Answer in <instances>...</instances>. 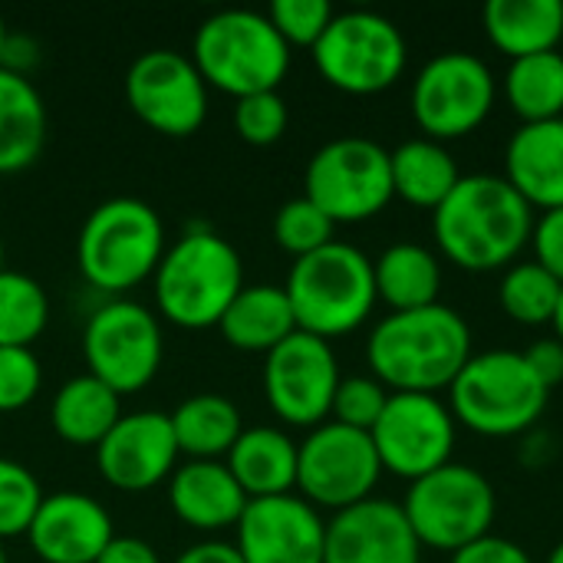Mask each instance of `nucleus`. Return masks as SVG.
<instances>
[{
    "label": "nucleus",
    "instance_id": "79ce46f5",
    "mask_svg": "<svg viewBox=\"0 0 563 563\" xmlns=\"http://www.w3.org/2000/svg\"><path fill=\"white\" fill-rule=\"evenodd\" d=\"M525 360L548 389L563 383V343L558 336H544V340L531 343V350H525Z\"/></svg>",
    "mask_w": 563,
    "mask_h": 563
},
{
    "label": "nucleus",
    "instance_id": "e433bc0d",
    "mask_svg": "<svg viewBox=\"0 0 563 563\" xmlns=\"http://www.w3.org/2000/svg\"><path fill=\"white\" fill-rule=\"evenodd\" d=\"M333 16L336 10L327 0H274L267 7V20L274 23V30L284 36L287 46L313 49Z\"/></svg>",
    "mask_w": 563,
    "mask_h": 563
},
{
    "label": "nucleus",
    "instance_id": "6e6552de",
    "mask_svg": "<svg viewBox=\"0 0 563 563\" xmlns=\"http://www.w3.org/2000/svg\"><path fill=\"white\" fill-rule=\"evenodd\" d=\"M399 505L419 544L449 554L492 534L498 515V498L488 475L459 462L409 482V492Z\"/></svg>",
    "mask_w": 563,
    "mask_h": 563
},
{
    "label": "nucleus",
    "instance_id": "20e7f679",
    "mask_svg": "<svg viewBox=\"0 0 563 563\" xmlns=\"http://www.w3.org/2000/svg\"><path fill=\"white\" fill-rule=\"evenodd\" d=\"M284 290L297 330L320 340L353 333L366 323L379 300L373 261L346 241H330L327 247L297 257Z\"/></svg>",
    "mask_w": 563,
    "mask_h": 563
},
{
    "label": "nucleus",
    "instance_id": "5701e85b",
    "mask_svg": "<svg viewBox=\"0 0 563 563\" xmlns=\"http://www.w3.org/2000/svg\"><path fill=\"white\" fill-rule=\"evenodd\" d=\"M224 465L251 501L294 495L297 488V442L274 426L244 429Z\"/></svg>",
    "mask_w": 563,
    "mask_h": 563
},
{
    "label": "nucleus",
    "instance_id": "6ab92c4d",
    "mask_svg": "<svg viewBox=\"0 0 563 563\" xmlns=\"http://www.w3.org/2000/svg\"><path fill=\"white\" fill-rule=\"evenodd\" d=\"M323 563H422V544L399 501L366 498L327 521Z\"/></svg>",
    "mask_w": 563,
    "mask_h": 563
},
{
    "label": "nucleus",
    "instance_id": "aec40b11",
    "mask_svg": "<svg viewBox=\"0 0 563 563\" xmlns=\"http://www.w3.org/2000/svg\"><path fill=\"white\" fill-rule=\"evenodd\" d=\"M26 538L43 563H96L115 531L109 511L96 498L56 492L43 495Z\"/></svg>",
    "mask_w": 563,
    "mask_h": 563
},
{
    "label": "nucleus",
    "instance_id": "a211bd4d",
    "mask_svg": "<svg viewBox=\"0 0 563 563\" xmlns=\"http://www.w3.org/2000/svg\"><path fill=\"white\" fill-rule=\"evenodd\" d=\"M178 455L172 419L152 409L122 416L96 445L99 475L119 492H148L172 478Z\"/></svg>",
    "mask_w": 563,
    "mask_h": 563
},
{
    "label": "nucleus",
    "instance_id": "4468645a",
    "mask_svg": "<svg viewBox=\"0 0 563 563\" xmlns=\"http://www.w3.org/2000/svg\"><path fill=\"white\" fill-rule=\"evenodd\" d=\"M455 432L459 422L439 396L389 393V402L369 439L376 445L383 472L416 482L452 462Z\"/></svg>",
    "mask_w": 563,
    "mask_h": 563
},
{
    "label": "nucleus",
    "instance_id": "c756f323",
    "mask_svg": "<svg viewBox=\"0 0 563 563\" xmlns=\"http://www.w3.org/2000/svg\"><path fill=\"white\" fill-rule=\"evenodd\" d=\"M389 168H393V191L416 205V208H439L452 188L459 185L462 172L455 155L435 142V139H409L389 152Z\"/></svg>",
    "mask_w": 563,
    "mask_h": 563
},
{
    "label": "nucleus",
    "instance_id": "7ed1b4c3",
    "mask_svg": "<svg viewBox=\"0 0 563 563\" xmlns=\"http://www.w3.org/2000/svg\"><path fill=\"white\" fill-rule=\"evenodd\" d=\"M244 287L241 254L211 228L185 231L155 267V300L165 320L185 330L218 327Z\"/></svg>",
    "mask_w": 563,
    "mask_h": 563
},
{
    "label": "nucleus",
    "instance_id": "393cba45",
    "mask_svg": "<svg viewBox=\"0 0 563 563\" xmlns=\"http://www.w3.org/2000/svg\"><path fill=\"white\" fill-rule=\"evenodd\" d=\"M221 336L241 353H271L290 333H297V320L284 287L274 284H251L231 300L218 323Z\"/></svg>",
    "mask_w": 563,
    "mask_h": 563
},
{
    "label": "nucleus",
    "instance_id": "4c0bfd02",
    "mask_svg": "<svg viewBox=\"0 0 563 563\" xmlns=\"http://www.w3.org/2000/svg\"><path fill=\"white\" fill-rule=\"evenodd\" d=\"M287 102L277 89L241 96L234 106V129L251 145H274L287 132Z\"/></svg>",
    "mask_w": 563,
    "mask_h": 563
},
{
    "label": "nucleus",
    "instance_id": "f257e3e1",
    "mask_svg": "<svg viewBox=\"0 0 563 563\" xmlns=\"http://www.w3.org/2000/svg\"><path fill=\"white\" fill-rule=\"evenodd\" d=\"M439 251L465 271L511 267L531 244L534 208L505 175H462L452 195L432 211Z\"/></svg>",
    "mask_w": 563,
    "mask_h": 563
},
{
    "label": "nucleus",
    "instance_id": "a19ab883",
    "mask_svg": "<svg viewBox=\"0 0 563 563\" xmlns=\"http://www.w3.org/2000/svg\"><path fill=\"white\" fill-rule=\"evenodd\" d=\"M449 563H534V558L508 538L485 534V538L472 541L468 548L455 551Z\"/></svg>",
    "mask_w": 563,
    "mask_h": 563
},
{
    "label": "nucleus",
    "instance_id": "09e8293b",
    "mask_svg": "<svg viewBox=\"0 0 563 563\" xmlns=\"http://www.w3.org/2000/svg\"><path fill=\"white\" fill-rule=\"evenodd\" d=\"M0 271H3V241H0Z\"/></svg>",
    "mask_w": 563,
    "mask_h": 563
},
{
    "label": "nucleus",
    "instance_id": "58836bf2",
    "mask_svg": "<svg viewBox=\"0 0 563 563\" xmlns=\"http://www.w3.org/2000/svg\"><path fill=\"white\" fill-rule=\"evenodd\" d=\"M43 369L30 346H0V412L30 406L40 393Z\"/></svg>",
    "mask_w": 563,
    "mask_h": 563
},
{
    "label": "nucleus",
    "instance_id": "2f4dec72",
    "mask_svg": "<svg viewBox=\"0 0 563 563\" xmlns=\"http://www.w3.org/2000/svg\"><path fill=\"white\" fill-rule=\"evenodd\" d=\"M563 284L538 261H521L511 264L501 277L498 287V300L501 310L525 323V327H541V323H554L558 303H561Z\"/></svg>",
    "mask_w": 563,
    "mask_h": 563
},
{
    "label": "nucleus",
    "instance_id": "cd10ccee",
    "mask_svg": "<svg viewBox=\"0 0 563 563\" xmlns=\"http://www.w3.org/2000/svg\"><path fill=\"white\" fill-rule=\"evenodd\" d=\"M49 419L63 442L96 449L112 432V426L122 419L119 393L109 389L92 373L73 376L56 389Z\"/></svg>",
    "mask_w": 563,
    "mask_h": 563
},
{
    "label": "nucleus",
    "instance_id": "7c9ffc66",
    "mask_svg": "<svg viewBox=\"0 0 563 563\" xmlns=\"http://www.w3.org/2000/svg\"><path fill=\"white\" fill-rule=\"evenodd\" d=\"M508 106L521 122H548L563 115V53L548 49L534 56L511 59L501 79Z\"/></svg>",
    "mask_w": 563,
    "mask_h": 563
},
{
    "label": "nucleus",
    "instance_id": "c9c22d12",
    "mask_svg": "<svg viewBox=\"0 0 563 563\" xmlns=\"http://www.w3.org/2000/svg\"><path fill=\"white\" fill-rule=\"evenodd\" d=\"M386 402H389V389L376 376H343L340 386H336L330 416L340 426L373 432V426L379 422Z\"/></svg>",
    "mask_w": 563,
    "mask_h": 563
},
{
    "label": "nucleus",
    "instance_id": "bb28decb",
    "mask_svg": "<svg viewBox=\"0 0 563 563\" xmlns=\"http://www.w3.org/2000/svg\"><path fill=\"white\" fill-rule=\"evenodd\" d=\"M373 277H376V297L399 310H419L439 303L442 290V264L435 251L416 241H399L389 244L376 261H373Z\"/></svg>",
    "mask_w": 563,
    "mask_h": 563
},
{
    "label": "nucleus",
    "instance_id": "9b49d317",
    "mask_svg": "<svg viewBox=\"0 0 563 563\" xmlns=\"http://www.w3.org/2000/svg\"><path fill=\"white\" fill-rule=\"evenodd\" d=\"M498 79L478 53H435L412 79V115L426 139L445 142L475 132L495 109Z\"/></svg>",
    "mask_w": 563,
    "mask_h": 563
},
{
    "label": "nucleus",
    "instance_id": "f03ea898",
    "mask_svg": "<svg viewBox=\"0 0 563 563\" xmlns=\"http://www.w3.org/2000/svg\"><path fill=\"white\" fill-rule=\"evenodd\" d=\"M472 360V330L449 303L383 317L366 343V363L389 393L449 389Z\"/></svg>",
    "mask_w": 563,
    "mask_h": 563
},
{
    "label": "nucleus",
    "instance_id": "f8f14e48",
    "mask_svg": "<svg viewBox=\"0 0 563 563\" xmlns=\"http://www.w3.org/2000/svg\"><path fill=\"white\" fill-rule=\"evenodd\" d=\"M379 475L383 462L369 432L333 419L310 429V435L297 445V488L317 511L330 508L336 515L373 498Z\"/></svg>",
    "mask_w": 563,
    "mask_h": 563
},
{
    "label": "nucleus",
    "instance_id": "a18cd8bd",
    "mask_svg": "<svg viewBox=\"0 0 563 563\" xmlns=\"http://www.w3.org/2000/svg\"><path fill=\"white\" fill-rule=\"evenodd\" d=\"M554 330H558V340L563 343V294H561V303H558V313H554Z\"/></svg>",
    "mask_w": 563,
    "mask_h": 563
},
{
    "label": "nucleus",
    "instance_id": "1a4fd4ad",
    "mask_svg": "<svg viewBox=\"0 0 563 563\" xmlns=\"http://www.w3.org/2000/svg\"><path fill=\"white\" fill-rule=\"evenodd\" d=\"M406 59L409 43L402 30L376 10L336 13L313 46L320 76L350 96H373L389 89L402 76Z\"/></svg>",
    "mask_w": 563,
    "mask_h": 563
},
{
    "label": "nucleus",
    "instance_id": "412c9836",
    "mask_svg": "<svg viewBox=\"0 0 563 563\" xmlns=\"http://www.w3.org/2000/svg\"><path fill=\"white\" fill-rule=\"evenodd\" d=\"M247 501L224 462H185L168 478V505L195 531L238 528Z\"/></svg>",
    "mask_w": 563,
    "mask_h": 563
},
{
    "label": "nucleus",
    "instance_id": "de8ad7c7",
    "mask_svg": "<svg viewBox=\"0 0 563 563\" xmlns=\"http://www.w3.org/2000/svg\"><path fill=\"white\" fill-rule=\"evenodd\" d=\"M548 563H563V541L554 548V551H551V554H548Z\"/></svg>",
    "mask_w": 563,
    "mask_h": 563
},
{
    "label": "nucleus",
    "instance_id": "dca6fc26",
    "mask_svg": "<svg viewBox=\"0 0 563 563\" xmlns=\"http://www.w3.org/2000/svg\"><path fill=\"white\" fill-rule=\"evenodd\" d=\"M340 379L343 376L330 340L303 330L290 333L264 360V396L290 426L317 429L327 422Z\"/></svg>",
    "mask_w": 563,
    "mask_h": 563
},
{
    "label": "nucleus",
    "instance_id": "c03bdc74",
    "mask_svg": "<svg viewBox=\"0 0 563 563\" xmlns=\"http://www.w3.org/2000/svg\"><path fill=\"white\" fill-rule=\"evenodd\" d=\"M175 563H244L234 544L224 541H201L195 548H188L185 554H178Z\"/></svg>",
    "mask_w": 563,
    "mask_h": 563
},
{
    "label": "nucleus",
    "instance_id": "ea45409f",
    "mask_svg": "<svg viewBox=\"0 0 563 563\" xmlns=\"http://www.w3.org/2000/svg\"><path fill=\"white\" fill-rule=\"evenodd\" d=\"M531 244L538 254L534 261L541 267H548L563 284V208H551L541 218H534Z\"/></svg>",
    "mask_w": 563,
    "mask_h": 563
},
{
    "label": "nucleus",
    "instance_id": "f3484780",
    "mask_svg": "<svg viewBox=\"0 0 563 563\" xmlns=\"http://www.w3.org/2000/svg\"><path fill=\"white\" fill-rule=\"evenodd\" d=\"M244 563H323L327 521L300 495L254 498L238 521Z\"/></svg>",
    "mask_w": 563,
    "mask_h": 563
},
{
    "label": "nucleus",
    "instance_id": "72a5a7b5",
    "mask_svg": "<svg viewBox=\"0 0 563 563\" xmlns=\"http://www.w3.org/2000/svg\"><path fill=\"white\" fill-rule=\"evenodd\" d=\"M333 231H336V224L307 195L284 201L274 218V241L294 257H307V254L327 247L330 241H336Z\"/></svg>",
    "mask_w": 563,
    "mask_h": 563
},
{
    "label": "nucleus",
    "instance_id": "2eb2a0df",
    "mask_svg": "<svg viewBox=\"0 0 563 563\" xmlns=\"http://www.w3.org/2000/svg\"><path fill=\"white\" fill-rule=\"evenodd\" d=\"M125 102L155 132L181 139L208 115V82L195 59L178 49H145L125 73Z\"/></svg>",
    "mask_w": 563,
    "mask_h": 563
},
{
    "label": "nucleus",
    "instance_id": "4be33fe9",
    "mask_svg": "<svg viewBox=\"0 0 563 563\" xmlns=\"http://www.w3.org/2000/svg\"><path fill=\"white\" fill-rule=\"evenodd\" d=\"M505 178L531 208H563V115L521 122L505 148Z\"/></svg>",
    "mask_w": 563,
    "mask_h": 563
},
{
    "label": "nucleus",
    "instance_id": "f704fd0d",
    "mask_svg": "<svg viewBox=\"0 0 563 563\" xmlns=\"http://www.w3.org/2000/svg\"><path fill=\"white\" fill-rule=\"evenodd\" d=\"M43 501L36 475L10 459H0V544L30 531Z\"/></svg>",
    "mask_w": 563,
    "mask_h": 563
},
{
    "label": "nucleus",
    "instance_id": "8fccbe9b",
    "mask_svg": "<svg viewBox=\"0 0 563 563\" xmlns=\"http://www.w3.org/2000/svg\"><path fill=\"white\" fill-rule=\"evenodd\" d=\"M0 563H7V558H3V544H0Z\"/></svg>",
    "mask_w": 563,
    "mask_h": 563
},
{
    "label": "nucleus",
    "instance_id": "9d476101",
    "mask_svg": "<svg viewBox=\"0 0 563 563\" xmlns=\"http://www.w3.org/2000/svg\"><path fill=\"white\" fill-rule=\"evenodd\" d=\"M303 195L333 224L376 218L396 198L389 148H383L366 135L330 139L307 162Z\"/></svg>",
    "mask_w": 563,
    "mask_h": 563
},
{
    "label": "nucleus",
    "instance_id": "423d86ee",
    "mask_svg": "<svg viewBox=\"0 0 563 563\" xmlns=\"http://www.w3.org/2000/svg\"><path fill=\"white\" fill-rule=\"evenodd\" d=\"M548 399L551 389L528 366L525 353L515 350L472 353L449 386V409L455 422L488 439L528 432L544 416Z\"/></svg>",
    "mask_w": 563,
    "mask_h": 563
},
{
    "label": "nucleus",
    "instance_id": "39448f33",
    "mask_svg": "<svg viewBox=\"0 0 563 563\" xmlns=\"http://www.w3.org/2000/svg\"><path fill=\"white\" fill-rule=\"evenodd\" d=\"M191 59L208 86L241 99L284 82L290 69V46L274 30L267 13L231 7L201 20L195 30Z\"/></svg>",
    "mask_w": 563,
    "mask_h": 563
},
{
    "label": "nucleus",
    "instance_id": "ddd939ff",
    "mask_svg": "<svg viewBox=\"0 0 563 563\" xmlns=\"http://www.w3.org/2000/svg\"><path fill=\"white\" fill-rule=\"evenodd\" d=\"M86 366L119 396L145 389L162 366L158 317L135 300L102 303L82 333Z\"/></svg>",
    "mask_w": 563,
    "mask_h": 563
},
{
    "label": "nucleus",
    "instance_id": "a878e982",
    "mask_svg": "<svg viewBox=\"0 0 563 563\" xmlns=\"http://www.w3.org/2000/svg\"><path fill=\"white\" fill-rule=\"evenodd\" d=\"M482 23L488 40L511 59L548 53L563 40V0H488Z\"/></svg>",
    "mask_w": 563,
    "mask_h": 563
},
{
    "label": "nucleus",
    "instance_id": "49530a36",
    "mask_svg": "<svg viewBox=\"0 0 563 563\" xmlns=\"http://www.w3.org/2000/svg\"><path fill=\"white\" fill-rule=\"evenodd\" d=\"M7 23H3V13H0V59H3V49H7Z\"/></svg>",
    "mask_w": 563,
    "mask_h": 563
},
{
    "label": "nucleus",
    "instance_id": "0eeeda50",
    "mask_svg": "<svg viewBox=\"0 0 563 563\" xmlns=\"http://www.w3.org/2000/svg\"><path fill=\"white\" fill-rule=\"evenodd\" d=\"M165 254V224L139 198H109L96 205L79 231L76 261L96 290L122 294L155 274Z\"/></svg>",
    "mask_w": 563,
    "mask_h": 563
},
{
    "label": "nucleus",
    "instance_id": "c85d7f7f",
    "mask_svg": "<svg viewBox=\"0 0 563 563\" xmlns=\"http://www.w3.org/2000/svg\"><path fill=\"white\" fill-rule=\"evenodd\" d=\"M168 419H172L178 452H185L191 462H221V459H228L231 445L244 432L241 409L221 393L188 396Z\"/></svg>",
    "mask_w": 563,
    "mask_h": 563
},
{
    "label": "nucleus",
    "instance_id": "473e14b6",
    "mask_svg": "<svg viewBox=\"0 0 563 563\" xmlns=\"http://www.w3.org/2000/svg\"><path fill=\"white\" fill-rule=\"evenodd\" d=\"M49 320V297L46 290L20 274L0 271V346H30Z\"/></svg>",
    "mask_w": 563,
    "mask_h": 563
},
{
    "label": "nucleus",
    "instance_id": "37998d69",
    "mask_svg": "<svg viewBox=\"0 0 563 563\" xmlns=\"http://www.w3.org/2000/svg\"><path fill=\"white\" fill-rule=\"evenodd\" d=\"M96 563H162L155 548L142 538H112Z\"/></svg>",
    "mask_w": 563,
    "mask_h": 563
},
{
    "label": "nucleus",
    "instance_id": "b1692460",
    "mask_svg": "<svg viewBox=\"0 0 563 563\" xmlns=\"http://www.w3.org/2000/svg\"><path fill=\"white\" fill-rule=\"evenodd\" d=\"M46 142V106L36 86L0 66V175L30 168Z\"/></svg>",
    "mask_w": 563,
    "mask_h": 563
}]
</instances>
